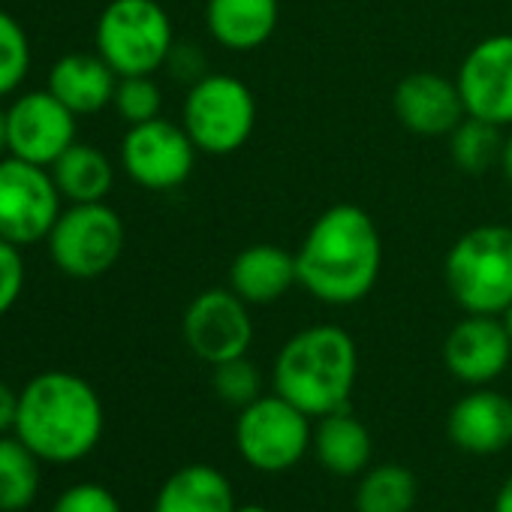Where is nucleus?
I'll use <instances>...</instances> for the list:
<instances>
[{
  "label": "nucleus",
  "instance_id": "nucleus-1",
  "mask_svg": "<svg viewBox=\"0 0 512 512\" xmlns=\"http://www.w3.org/2000/svg\"><path fill=\"white\" fill-rule=\"evenodd\" d=\"M299 287L323 305L362 302L383 269V238L374 217L353 202L326 208L296 247Z\"/></svg>",
  "mask_w": 512,
  "mask_h": 512
},
{
  "label": "nucleus",
  "instance_id": "nucleus-2",
  "mask_svg": "<svg viewBox=\"0 0 512 512\" xmlns=\"http://www.w3.org/2000/svg\"><path fill=\"white\" fill-rule=\"evenodd\" d=\"M103 422V401L97 389L79 374L46 371L19 392L16 437L40 461H82L97 449Z\"/></svg>",
  "mask_w": 512,
  "mask_h": 512
},
{
  "label": "nucleus",
  "instance_id": "nucleus-3",
  "mask_svg": "<svg viewBox=\"0 0 512 512\" xmlns=\"http://www.w3.org/2000/svg\"><path fill=\"white\" fill-rule=\"evenodd\" d=\"M359 377V350L347 329L320 323L296 332L278 350L272 383L311 419L344 410Z\"/></svg>",
  "mask_w": 512,
  "mask_h": 512
},
{
  "label": "nucleus",
  "instance_id": "nucleus-4",
  "mask_svg": "<svg viewBox=\"0 0 512 512\" xmlns=\"http://www.w3.org/2000/svg\"><path fill=\"white\" fill-rule=\"evenodd\" d=\"M443 281L464 314L500 317L512 305V226L482 223L455 238Z\"/></svg>",
  "mask_w": 512,
  "mask_h": 512
},
{
  "label": "nucleus",
  "instance_id": "nucleus-5",
  "mask_svg": "<svg viewBox=\"0 0 512 512\" xmlns=\"http://www.w3.org/2000/svg\"><path fill=\"white\" fill-rule=\"evenodd\" d=\"M94 43L118 76H154L175 49V31L157 0H109L97 19Z\"/></svg>",
  "mask_w": 512,
  "mask_h": 512
},
{
  "label": "nucleus",
  "instance_id": "nucleus-6",
  "mask_svg": "<svg viewBox=\"0 0 512 512\" xmlns=\"http://www.w3.org/2000/svg\"><path fill=\"white\" fill-rule=\"evenodd\" d=\"M181 127L199 154L229 157L241 151L256 130V97L232 73H205L187 88Z\"/></svg>",
  "mask_w": 512,
  "mask_h": 512
},
{
  "label": "nucleus",
  "instance_id": "nucleus-7",
  "mask_svg": "<svg viewBox=\"0 0 512 512\" xmlns=\"http://www.w3.org/2000/svg\"><path fill=\"white\" fill-rule=\"evenodd\" d=\"M46 241L52 263L64 275L94 281L112 272L121 260L127 229L121 214L106 202H79L61 211Z\"/></svg>",
  "mask_w": 512,
  "mask_h": 512
},
{
  "label": "nucleus",
  "instance_id": "nucleus-8",
  "mask_svg": "<svg viewBox=\"0 0 512 512\" xmlns=\"http://www.w3.org/2000/svg\"><path fill=\"white\" fill-rule=\"evenodd\" d=\"M311 443V416L278 392L260 395L253 404L238 410L235 449L253 470L284 473L308 455Z\"/></svg>",
  "mask_w": 512,
  "mask_h": 512
},
{
  "label": "nucleus",
  "instance_id": "nucleus-9",
  "mask_svg": "<svg viewBox=\"0 0 512 512\" xmlns=\"http://www.w3.org/2000/svg\"><path fill=\"white\" fill-rule=\"evenodd\" d=\"M64 211L52 169L10 157L0 160V238L28 247L49 238Z\"/></svg>",
  "mask_w": 512,
  "mask_h": 512
},
{
  "label": "nucleus",
  "instance_id": "nucleus-10",
  "mask_svg": "<svg viewBox=\"0 0 512 512\" xmlns=\"http://www.w3.org/2000/svg\"><path fill=\"white\" fill-rule=\"evenodd\" d=\"M196 154L199 151L187 130L166 118L133 124L121 142V166L127 178L154 193H169L187 184Z\"/></svg>",
  "mask_w": 512,
  "mask_h": 512
},
{
  "label": "nucleus",
  "instance_id": "nucleus-11",
  "mask_svg": "<svg viewBox=\"0 0 512 512\" xmlns=\"http://www.w3.org/2000/svg\"><path fill=\"white\" fill-rule=\"evenodd\" d=\"M181 335L187 350L211 368L247 356L253 344L250 305L238 299L229 287L202 290L184 311Z\"/></svg>",
  "mask_w": 512,
  "mask_h": 512
},
{
  "label": "nucleus",
  "instance_id": "nucleus-12",
  "mask_svg": "<svg viewBox=\"0 0 512 512\" xmlns=\"http://www.w3.org/2000/svg\"><path fill=\"white\" fill-rule=\"evenodd\" d=\"M455 85L464 112L494 127H512V34H491L461 58Z\"/></svg>",
  "mask_w": 512,
  "mask_h": 512
},
{
  "label": "nucleus",
  "instance_id": "nucleus-13",
  "mask_svg": "<svg viewBox=\"0 0 512 512\" xmlns=\"http://www.w3.org/2000/svg\"><path fill=\"white\" fill-rule=\"evenodd\" d=\"M10 154L37 166H52L76 142V115L46 88L22 94L7 109Z\"/></svg>",
  "mask_w": 512,
  "mask_h": 512
},
{
  "label": "nucleus",
  "instance_id": "nucleus-14",
  "mask_svg": "<svg viewBox=\"0 0 512 512\" xmlns=\"http://www.w3.org/2000/svg\"><path fill=\"white\" fill-rule=\"evenodd\" d=\"M443 362L464 386H491L512 362V341L500 317L464 314L443 341Z\"/></svg>",
  "mask_w": 512,
  "mask_h": 512
},
{
  "label": "nucleus",
  "instance_id": "nucleus-15",
  "mask_svg": "<svg viewBox=\"0 0 512 512\" xmlns=\"http://www.w3.org/2000/svg\"><path fill=\"white\" fill-rule=\"evenodd\" d=\"M392 109L407 133H416L425 139L449 136L467 115L455 79L431 73V70L407 73L395 85Z\"/></svg>",
  "mask_w": 512,
  "mask_h": 512
},
{
  "label": "nucleus",
  "instance_id": "nucleus-16",
  "mask_svg": "<svg viewBox=\"0 0 512 512\" xmlns=\"http://www.w3.org/2000/svg\"><path fill=\"white\" fill-rule=\"evenodd\" d=\"M446 434L467 455H497L512 443V401L497 389L473 386L452 404Z\"/></svg>",
  "mask_w": 512,
  "mask_h": 512
},
{
  "label": "nucleus",
  "instance_id": "nucleus-17",
  "mask_svg": "<svg viewBox=\"0 0 512 512\" xmlns=\"http://www.w3.org/2000/svg\"><path fill=\"white\" fill-rule=\"evenodd\" d=\"M299 287L296 253L281 244H250L229 266V290L247 305H275Z\"/></svg>",
  "mask_w": 512,
  "mask_h": 512
},
{
  "label": "nucleus",
  "instance_id": "nucleus-18",
  "mask_svg": "<svg viewBox=\"0 0 512 512\" xmlns=\"http://www.w3.org/2000/svg\"><path fill=\"white\" fill-rule=\"evenodd\" d=\"M281 22V0H208L205 28L211 40L229 52H253L266 46Z\"/></svg>",
  "mask_w": 512,
  "mask_h": 512
},
{
  "label": "nucleus",
  "instance_id": "nucleus-19",
  "mask_svg": "<svg viewBox=\"0 0 512 512\" xmlns=\"http://www.w3.org/2000/svg\"><path fill=\"white\" fill-rule=\"evenodd\" d=\"M118 73L100 58L88 52H70L55 61L49 73V91L73 112V115H94L112 106Z\"/></svg>",
  "mask_w": 512,
  "mask_h": 512
},
{
  "label": "nucleus",
  "instance_id": "nucleus-20",
  "mask_svg": "<svg viewBox=\"0 0 512 512\" xmlns=\"http://www.w3.org/2000/svg\"><path fill=\"white\" fill-rule=\"evenodd\" d=\"M235 506L232 482L211 464L178 467L154 500V512H235Z\"/></svg>",
  "mask_w": 512,
  "mask_h": 512
},
{
  "label": "nucleus",
  "instance_id": "nucleus-21",
  "mask_svg": "<svg viewBox=\"0 0 512 512\" xmlns=\"http://www.w3.org/2000/svg\"><path fill=\"white\" fill-rule=\"evenodd\" d=\"M320 464L335 476H362L371 464V434L359 416H353L347 407L320 416L314 428V443Z\"/></svg>",
  "mask_w": 512,
  "mask_h": 512
},
{
  "label": "nucleus",
  "instance_id": "nucleus-22",
  "mask_svg": "<svg viewBox=\"0 0 512 512\" xmlns=\"http://www.w3.org/2000/svg\"><path fill=\"white\" fill-rule=\"evenodd\" d=\"M52 178L61 190V196L70 205L79 202H103L115 184V169L109 157L85 142H73L52 166Z\"/></svg>",
  "mask_w": 512,
  "mask_h": 512
},
{
  "label": "nucleus",
  "instance_id": "nucleus-23",
  "mask_svg": "<svg viewBox=\"0 0 512 512\" xmlns=\"http://www.w3.org/2000/svg\"><path fill=\"white\" fill-rule=\"evenodd\" d=\"M419 485L404 464L368 467L356 485V512H413Z\"/></svg>",
  "mask_w": 512,
  "mask_h": 512
},
{
  "label": "nucleus",
  "instance_id": "nucleus-24",
  "mask_svg": "<svg viewBox=\"0 0 512 512\" xmlns=\"http://www.w3.org/2000/svg\"><path fill=\"white\" fill-rule=\"evenodd\" d=\"M37 494L40 458L19 437H0V512H22Z\"/></svg>",
  "mask_w": 512,
  "mask_h": 512
},
{
  "label": "nucleus",
  "instance_id": "nucleus-25",
  "mask_svg": "<svg viewBox=\"0 0 512 512\" xmlns=\"http://www.w3.org/2000/svg\"><path fill=\"white\" fill-rule=\"evenodd\" d=\"M452 166L464 175H482L491 166H500L503 151V127H494L482 118L464 115L461 124L446 136Z\"/></svg>",
  "mask_w": 512,
  "mask_h": 512
},
{
  "label": "nucleus",
  "instance_id": "nucleus-26",
  "mask_svg": "<svg viewBox=\"0 0 512 512\" xmlns=\"http://www.w3.org/2000/svg\"><path fill=\"white\" fill-rule=\"evenodd\" d=\"M211 386L223 404L244 410L247 404H253L263 395V374L247 356H238L211 368Z\"/></svg>",
  "mask_w": 512,
  "mask_h": 512
},
{
  "label": "nucleus",
  "instance_id": "nucleus-27",
  "mask_svg": "<svg viewBox=\"0 0 512 512\" xmlns=\"http://www.w3.org/2000/svg\"><path fill=\"white\" fill-rule=\"evenodd\" d=\"M31 70V43L25 28L0 10V97L13 94Z\"/></svg>",
  "mask_w": 512,
  "mask_h": 512
},
{
  "label": "nucleus",
  "instance_id": "nucleus-28",
  "mask_svg": "<svg viewBox=\"0 0 512 512\" xmlns=\"http://www.w3.org/2000/svg\"><path fill=\"white\" fill-rule=\"evenodd\" d=\"M112 106L133 127V124H145V121L160 118L163 94L151 76H121Z\"/></svg>",
  "mask_w": 512,
  "mask_h": 512
},
{
  "label": "nucleus",
  "instance_id": "nucleus-29",
  "mask_svg": "<svg viewBox=\"0 0 512 512\" xmlns=\"http://www.w3.org/2000/svg\"><path fill=\"white\" fill-rule=\"evenodd\" d=\"M52 512H121V503L106 485L79 482L55 500Z\"/></svg>",
  "mask_w": 512,
  "mask_h": 512
},
{
  "label": "nucleus",
  "instance_id": "nucleus-30",
  "mask_svg": "<svg viewBox=\"0 0 512 512\" xmlns=\"http://www.w3.org/2000/svg\"><path fill=\"white\" fill-rule=\"evenodd\" d=\"M25 290V260L22 247L0 238V317H4Z\"/></svg>",
  "mask_w": 512,
  "mask_h": 512
},
{
  "label": "nucleus",
  "instance_id": "nucleus-31",
  "mask_svg": "<svg viewBox=\"0 0 512 512\" xmlns=\"http://www.w3.org/2000/svg\"><path fill=\"white\" fill-rule=\"evenodd\" d=\"M166 70H169V73H172L175 79L187 82V85L199 82V79H202V76L208 73V67H205V58H202V52H199V49H193V46H178V43H175V49L169 52Z\"/></svg>",
  "mask_w": 512,
  "mask_h": 512
},
{
  "label": "nucleus",
  "instance_id": "nucleus-32",
  "mask_svg": "<svg viewBox=\"0 0 512 512\" xmlns=\"http://www.w3.org/2000/svg\"><path fill=\"white\" fill-rule=\"evenodd\" d=\"M16 413H19V395L13 392L10 383L0 380V434L16 428Z\"/></svg>",
  "mask_w": 512,
  "mask_h": 512
},
{
  "label": "nucleus",
  "instance_id": "nucleus-33",
  "mask_svg": "<svg viewBox=\"0 0 512 512\" xmlns=\"http://www.w3.org/2000/svg\"><path fill=\"white\" fill-rule=\"evenodd\" d=\"M500 172L512 184V130L503 136V151H500Z\"/></svg>",
  "mask_w": 512,
  "mask_h": 512
},
{
  "label": "nucleus",
  "instance_id": "nucleus-34",
  "mask_svg": "<svg viewBox=\"0 0 512 512\" xmlns=\"http://www.w3.org/2000/svg\"><path fill=\"white\" fill-rule=\"evenodd\" d=\"M494 512H512V476L500 485V491L494 497Z\"/></svg>",
  "mask_w": 512,
  "mask_h": 512
},
{
  "label": "nucleus",
  "instance_id": "nucleus-35",
  "mask_svg": "<svg viewBox=\"0 0 512 512\" xmlns=\"http://www.w3.org/2000/svg\"><path fill=\"white\" fill-rule=\"evenodd\" d=\"M10 151V130H7V112L0 109V154Z\"/></svg>",
  "mask_w": 512,
  "mask_h": 512
},
{
  "label": "nucleus",
  "instance_id": "nucleus-36",
  "mask_svg": "<svg viewBox=\"0 0 512 512\" xmlns=\"http://www.w3.org/2000/svg\"><path fill=\"white\" fill-rule=\"evenodd\" d=\"M235 512H272V509L260 503H244V506H235Z\"/></svg>",
  "mask_w": 512,
  "mask_h": 512
},
{
  "label": "nucleus",
  "instance_id": "nucleus-37",
  "mask_svg": "<svg viewBox=\"0 0 512 512\" xmlns=\"http://www.w3.org/2000/svg\"><path fill=\"white\" fill-rule=\"evenodd\" d=\"M500 320H503V329H506V335H509V341H512V305L500 314Z\"/></svg>",
  "mask_w": 512,
  "mask_h": 512
}]
</instances>
